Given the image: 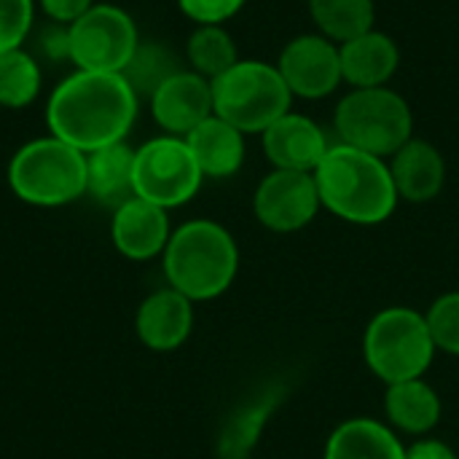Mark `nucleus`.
Instances as JSON below:
<instances>
[{
	"label": "nucleus",
	"instance_id": "39448f33",
	"mask_svg": "<svg viewBox=\"0 0 459 459\" xmlns=\"http://www.w3.org/2000/svg\"><path fill=\"white\" fill-rule=\"evenodd\" d=\"M428 320L411 307H387L371 317L363 333V358L385 385L422 379L436 358Z\"/></svg>",
	"mask_w": 459,
	"mask_h": 459
},
{
	"label": "nucleus",
	"instance_id": "f03ea898",
	"mask_svg": "<svg viewBox=\"0 0 459 459\" xmlns=\"http://www.w3.org/2000/svg\"><path fill=\"white\" fill-rule=\"evenodd\" d=\"M312 175L323 207L347 223H385L401 202L390 164L344 143H331L328 153Z\"/></svg>",
	"mask_w": 459,
	"mask_h": 459
},
{
	"label": "nucleus",
	"instance_id": "20e7f679",
	"mask_svg": "<svg viewBox=\"0 0 459 459\" xmlns=\"http://www.w3.org/2000/svg\"><path fill=\"white\" fill-rule=\"evenodd\" d=\"M5 180L11 194L30 207H65L86 196V153L46 132L13 151Z\"/></svg>",
	"mask_w": 459,
	"mask_h": 459
},
{
	"label": "nucleus",
	"instance_id": "f8f14e48",
	"mask_svg": "<svg viewBox=\"0 0 459 459\" xmlns=\"http://www.w3.org/2000/svg\"><path fill=\"white\" fill-rule=\"evenodd\" d=\"M151 118L161 129V134L186 137L191 134L212 110V81L199 73L183 67L169 75L151 97H148Z\"/></svg>",
	"mask_w": 459,
	"mask_h": 459
},
{
	"label": "nucleus",
	"instance_id": "b1692460",
	"mask_svg": "<svg viewBox=\"0 0 459 459\" xmlns=\"http://www.w3.org/2000/svg\"><path fill=\"white\" fill-rule=\"evenodd\" d=\"M43 89V70L35 54L24 46L0 54V108L24 110L35 105Z\"/></svg>",
	"mask_w": 459,
	"mask_h": 459
},
{
	"label": "nucleus",
	"instance_id": "9d476101",
	"mask_svg": "<svg viewBox=\"0 0 459 459\" xmlns=\"http://www.w3.org/2000/svg\"><path fill=\"white\" fill-rule=\"evenodd\" d=\"M320 191L312 172L272 169L261 178L253 194V212L258 223L274 234H293L307 229L320 212Z\"/></svg>",
	"mask_w": 459,
	"mask_h": 459
},
{
	"label": "nucleus",
	"instance_id": "5701e85b",
	"mask_svg": "<svg viewBox=\"0 0 459 459\" xmlns=\"http://www.w3.org/2000/svg\"><path fill=\"white\" fill-rule=\"evenodd\" d=\"M186 62L188 70L199 73L207 81H215L239 62V51L223 24H196V30L186 40Z\"/></svg>",
	"mask_w": 459,
	"mask_h": 459
},
{
	"label": "nucleus",
	"instance_id": "423d86ee",
	"mask_svg": "<svg viewBox=\"0 0 459 459\" xmlns=\"http://www.w3.org/2000/svg\"><path fill=\"white\" fill-rule=\"evenodd\" d=\"M293 105V94L277 65L239 59L212 81V110L242 134H264Z\"/></svg>",
	"mask_w": 459,
	"mask_h": 459
},
{
	"label": "nucleus",
	"instance_id": "9b49d317",
	"mask_svg": "<svg viewBox=\"0 0 459 459\" xmlns=\"http://www.w3.org/2000/svg\"><path fill=\"white\" fill-rule=\"evenodd\" d=\"M277 70L290 94L301 100H323L344 81L339 43L320 32H304L288 40V46L280 51Z\"/></svg>",
	"mask_w": 459,
	"mask_h": 459
},
{
	"label": "nucleus",
	"instance_id": "a211bd4d",
	"mask_svg": "<svg viewBox=\"0 0 459 459\" xmlns=\"http://www.w3.org/2000/svg\"><path fill=\"white\" fill-rule=\"evenodd\" d=\"M339 56H342V78L352 89L387 86L401 65L398 43L377 27H371L368 32L352 40L339 43Z\"/></svg>",
	"mask_w": 459,
	"mask_h": 459
},
{
	"label": "nucleus",
	"instance_id": "2eb2a0df",
	"mask_svg": "<svg viewBox=\"0 0 459 459\" xmlns=\"http://www.w3.org/2000/svg\"><path fill=\"white\" fill-rule=\"evenodd\" d=\"M194 331V301L175 288L153 290L143 299L134 315V333L151 352L180 350Z\"/></svg>",
	"mask_w": 459,
	"mask_h": 459
},
{
	"label": "nucleus",
	"instance_id": "4be33fe9",
	"mask_svg": "<svg viewBox=\"0 0 459 459\" xmlns=\"http://www.w3.org/2000/svg\"><path fill=\"white\" fill-rule=\"evenodd\" d=\"M323 459H406V446L390 425L355 417L331 433Z\"/></svg>",
	"mask_w": 459,
	"mask_h": 459
},
{
	"label": "nucleus",
	"instance_id": "bb28decb",
	"mask_svg": "<svg viewBox=\"0 0 459 459\" xmlns=\"http://www.w3.org/2000/svg\"><path fill=\"white\" fill-rule=\"evenodd\" d=\"M425 320L436 342V350L459 358V290L438 296L425 312Z\"/></svg>",
	"mask_w": 459,
	"mask_h": 459
},
{
	"label": "nucleus",
	"instance_id": "c85d7f7f",
	"mask_svg": "<svg viewBox=\"0 0 459 459\" xmlns=\"http://www.w3.org/2000/svg\"><path fill=\"white\" fill-rule=\"evenodd\" d=\"M247 0H178L180 11L194 24H226L242 11Z\"/></svg>",
	"mask_w": 459,
	"mask_h": 459
},
{
	"label": "nucleus",
	"instance_id": "0eeeda50",
	"mask_svg": "<svg viewBox=\"0 0 459 459\" xmlns=\"http://www.w3.org/2000/svg\"><path fill=\"white\" fill-rule=\"evenodd\" d=\"M339 143L390 159L414 137V113L390 86L352 89L333 113Z\"/></svg>",
	"mask_w": 459,
	"mask_h": 459
},
{
	"label": "nucleus",
	"instance_id": "c756f323",
	"mask_svg": "<svg viewBox=\"0 0 459 459\" xmlns=\"http://www.w3.org/2000/svg\"><path fill=\"white\" fill-rule=\"evenodd\" d=\"M97 0H38V11L56 27H70L81 19Z\"/></svg>",
	"mask_w": 459,
	"mask_h": 459
},
{
	"label": "nucleus",
	"instance_id": "f257e3e1",
	"mask_svg": "<svg viewBox=\"0 0 459 459\" xmlns=\"http://www.w3.org/2000/svg\"><path fill=\"white\" fill-rule=\"evenodd\" d=\"M140 97L124 73L73 70L46 100V126L81 153L124 143L137 121Z\"/></svg>",
	"mask_w": 459,
	"mask_h": 459
},
{
	"label": "nucleus",
	"instance_id": "6e6552de",
	"mask_svg": "<svg viewBox=\"0 0 459 459\" xmlns=\"http://www.w3.org/2000/svg\"><path fill=\"white\" fill-rule=\"evenodd\" d=\"M140 40L132 13L116 3H94L81 19L65 27L67 62H73V70L124 73Z\"/></svg>",
	"mask_w": 459,
	"mask_h": 459
},
{
	"label": "nucleus",
	"instance_id": "1a4fd4ad",
	"mask_svg": "<svg viewBox=\"0 0 459 459\" xmlns=\"http://www.w3.org/2000/svg\"><path fill=\"white\" fill-rule=\"evenodd\" d=\"M202 169L186 137L159 134L134 148V196L164 210L183 207L202 188Z\"/></svg>",
	"mask_w": 459,
	"mask_h": 459
},
{
	"label": "nucleus",
	"instance_id": "f3484780",
	"mask_svg": "<svg viewBox=\"0 0 459 459\" xmlns=\"http://www.w3.org/2000/svg\"><path fill=\"white\" fill-rule=\"evenodd\" d=\"M390 175L401 199L422 204L436 199L446 183V161L441 151L422 137H411L390 156Z\"/></svg>",
	"mask_w": 459,
	"mask_h": 459
},
{
	"label": "nucleus",
	"instance_id": "dca6fc26",
	"mask_svg": "<svg viewBox=\"0 0 459 459\" xmlns=\"http://www.w3.org/2000/svg\"><path fill=\"white\" fill-rule=\"evenodd\" d=\"M285 395H288V387L282 382H269L253 398L242 401L226 417L218 433V446H215L218 459H250L266 422L280 409Z\"/></svg>",
	"mask_w": 459,
	"mask_h": 459
},
{
	"label": "nucleus",
	"instance_id": "7ed1b4c3",
	"mask_svg": "<svg viewBox=\"0 0 459 459\" xmlns=\"http://www.w3.org/2000/svg\"><path fill=\"white\" fill-rule=\"evenodd\" d=\"M167 285L186 299L212 301L223 296L239 272V247L226 226L210 218H194L178 229L161 255Z\"/></svg>",
	"mask_w": 459,
	"mask_h": 459
},
{
	"label": "nucleus",
	"instance_id": "cd10ccee",
	"mask_svg": "<svg viewBox=\"0 0 459 459\" xmlns=\"http://www.w3.org/2000/svg\"><path fill=\"white\" fill-rule=\"evenodd\" d=\"M38 16V0H0V54L22 48Z\"/></svg>",
	"mask_w": 459,
	"mask_h": 459
},
{
	"label": "nucleus",
	"instance_id": "6ab92c4d",
	"mask_svg": "<svg viewBox=\"0 0 459 459\" xmlns=\"http://www.w3.org/2000/svg\"><path fill=\"white\" fill-rule=\"evenodd\" d=\"M86 196L110 212L134 196V148L126 140L86 153Z\"/></svg>",
	"mask_w": 459,
	"mask_h": 459
},
{
	"label": "nucleus",
	"instance_id": "aec40b11",
	"mask_svg": "<svg viewBox=\"0 0 459 459\" xmlns=\"http://www.w3.org/2000/svg\"><path fill=\"white\" fill-rule=\"evenodd\" d=\"M186 143L204 178L223 180L237 175L245 164V134L215 113L186 134Z\"/></svg>",
	"mask_w": 459,
	"mask_h": 459
},
{
	"label": "nucleus",
	"instance_id": "393cba45",
	"mask_svg": "<svg viewBox=\"0 0 459 459\" xmlns=\"http://www.w3.org/2000/svg\"><path fill=\"white\" fill-rule=\"evenodd\" d=\"M309 16L333 43L352 40L374 27V0H309Z\"/></svg>",
	"mask_w": 459,
	"mask_h": 459
},
{
	"label": "nucleus",
	"instance_id": "a878e982",
	"mask_svg": "<svg viewBox=\"0 0 459 459\" xmlns=\"http://www.w3.org/2000/svg\"><path fill=\"white\" fill-rule=\"evenodd\" d=\"M178 70H183L178 54L172 48H167L159 40H140L132 62L124 70V78L129 81V86L137 91V97L148 100L169 75H175Z\"/></svg>",
	"mask_w": 459,
	"mask_h": 459
},
{
	"label": "nucleus",
	"instance_id": "7c9ffc66",
	"mask_svg": "<svg viewBox=\"0 0 459 459\" xmlns=\"http://www.w3.org/2000/svg\"><path fill=\"white\" fill-rule=\"evenodd\" d=\"M406 459H457V452L438 438H420L406 446Z\"/></svg>",
	"mask_w": 459,
	"mask_h": 459
},
{
	"label": "nucleus",
	"instance_id": "ddd939ff",
	"mask_svg": "<svg viewBox=\"0 0 459 459\" xmlns=\"http://www.w3.org/2000/svg\"><path fill=\"white\" fill-rule=\"evenodd\" d=\"M169 237V210L140 196L126 199L110 212V242L129 261H151L164 255Z\"/></svg>",
	"mask_w": 459,
	"mask_h": 459
},
{
	"label": "nucleus",
	"instance_id": "4468645a",
	"mask_svg": "<svg viewBox=\"0 0 459 459\" xmlns=\"http://www.w3.org/2000/svg\"><path fill=\"white\" fill-rule=\"evenodd\" d=\"M261 143L274 169H296V172H315L331 148L323 126L315 118L293 110L280 116L261 134Z\"/></svg>",
	"mask_w": 459,
	"mask_h": 459
},
{
	"label": "nucleus",
	"instance_id": "412c9836",
	"mask_svg": "<svg viewBox=\"0 0 459 459\" xmlns=\"http://www.w3.org/2000/svg\"><path fill=\"white\" fill-rule=\"evenodd\" d=\"M444 414L441 395L425 379H406L387 385L385 417L390 428L409 436H428L438 428Z\"/></svg>",
	"mask_w": 459,
	"mask_h": 459
}]
</instances>
